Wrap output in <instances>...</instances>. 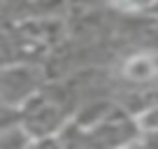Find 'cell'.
I'll use <instances>...</instances> for the list:
<instances>
[{
    "label": "cell",
    "mask_w": 158,
    "mask_h": 149,
    "mask_svg": "<svg viewBox=\"0 0 158 149\" xmlns=\"http://www.w3.org/2000/svg\"><path fill=\"white\" fill-rule=\"evenodd\" d=\"M126 70H128V74H130V77H135V79H147L149 74L153 72V65H151V61H149V58L139 56V58L130 61Z\"/></svg>",
    "instance_id": "cell-1"
}]
</instances>
